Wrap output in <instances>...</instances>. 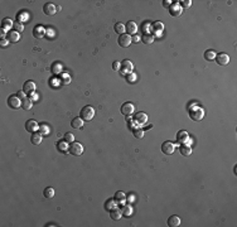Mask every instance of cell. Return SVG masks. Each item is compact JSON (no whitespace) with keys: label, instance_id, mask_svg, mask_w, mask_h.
<instances>
[{"label":"cell","instance_id":"cell-16","mask_svg":"<svg viewBox=\"0 0 237 227\" xmlns=\"http://www.w3.org/2000/svg\"><path fill=\"white\" fill-rule=\"evenodd\" d=\"M42 139H43V135L41 134V132H33L32 134V136H30V143L33 144V145H38V144H41L42 143Z\"/></svg>","mask_w":237,"mask_h":227},{"label":"cell","instance_id":"cell-14","mask_svg":"<svg viewBox=\"0 0 237 227\" xmlns=\"http://www.w3.org/2000/svg\"><path fill=\"white\" fill-rule=\"evenodd\" d=\"M25 129L29 132H35V131L39 130V125H38V122L35 121V120H28L25 122Z\"/></svg>","mask_w":237,"mask_h":227},{"label":"cell","instance_id":"cell-34","mask_svg":"<svg viewBox=\"0 0 237 227\" xmlns=\"http://www.w3.org/2000/svg\"><path fill=\"white\" fill-rule=\"evenodd\" d=\"M49 126L48 125H46V124H42V125H39V132L42 135H49Z\"/></svg>","mask_w":237,"mask_h":227},{"label":"cell","instance_id":"cell-18","mask_svg":"<svg viewBox=\"0 0 237 227\" xmlns=\"http://www.w3.org/2000/svg\"><path fill=\"white\" fill-rule=\"evenodd\" d=\"M50 72L56 76H59L62 73V65L59 62H53L50 66Z\"/></svg>","mask_w":237,"mask_h":227},{"label":"cell","instance_id":"cell-17","mask_svg":"<svg viewBox=\"0 0 237 227\" xmlns=\"http://www.w3.org/2000/svg\"><path fill=\"white\" fill-rule=\"evenodd\" d=\"M33 35L35 38H38V39H41V38H43L46 35V29L42 25H37V27L34 28V30H33Z\"/></svg>","mask_w":237,"mask_h":227},{"label":"cell","instance_id":"cell-10","mask_svg":"<svg viewBox=\"0 0 237 227\" xmlns=\"http://www.w3.org/2000/svg\"><path fill=\"white\" fill-rule=\"evenodd\" d=\"M177 140H178V143H180V144H187V145H189L188 143H191V140H189V134H188L187 131H184V130H182V131L178 132Z\"/></svg>","mask_w":237,"mask_h":227},{"label":"cell","instance_id":"cell-48","mask_svg":"<svg viewBox=\"0 0 237 227\" xmlns=\"http://www.w3.org/2000/svg\"><path fill=\"white\" fill-rule=\"evenodd\" d=\"M30 99H32V101H35V100H37V99H38V95H35V93H33V95H32V97H30Z\"/></svg>","mask_w":237,"mask_h":227},{"label":"cell","instance_id":"cell-27","mask_svg":"<svg viewBox=\"0 0 237 227\" xmlns=\"http://www.w3.org/2000/svg\"><path fill=\"white\" fill-rule=\"evenodd\" d=\"M71 126L73 129H81L83 126V120L81 118H75L71 122Z\"/></svg>","mask_w":237,"mask_h":227},{"label":"cell","instance_id":"cell-35","mask_svg":"<svg viewBox=\"0 0 237 227\" xmlns=\"http://www.w3.org/2000/svg\"><path fill=\"white\" fill-rule=\"evenodd\" d=\"M116 204H117V202H116L115 199H110V201L106 202V206H105V207H106V210H110V211H111V210H114V208L117 207Z\"/></svg>","mask_w":237,"mask_h":227},{"label":"cell","instance_id":"cell-39","mask_svg":"<svg viewBox=\"0 0 237 227\" xmlns=\"http://www.w3.org/2000/svg\"><path fill=\"white\" fill-rule=\"evenodd\" d=\"M64 140L68 141L69 144L73 143V141H75V135L72 134V132H66V134H64Z\"/></svg>","mask_w":237,"mask_h":227},{"label":"cell","instance_id":"cell-8","mask_svg":"<svg viewBox=\"0 0 237 227\" xmlns=\"http://www.w3.org/2000/svg\"><path fill=\"white\" fill-rule=\"evenodd\" d=\"M131 42H133V39L130 38V35L129 34H121L120 37H119V44L122 47V48H127L130 44H131Z\"/></svg>","mask_w":237,"mask_h":227},{"label":"cell","instance_id":"cell-46","mask_svg":"<svg viewBox=\"0 0 237 227\" xmlns=\"http://www.w3.org/2000/svg\"><path fill=\"white\" fill-rule=\"evenodd\" d=\"M27 18H28L27 14H22V15H19V22H20V20H25Z\"/></svg>","mask_w":237,"mask_h":227},{"label":"cell","instance_id":"cell-32","mask_svg":"<svg viewBox=\"0 0 237 227\" xmlns=\"http://www.w3.org/2000/svg\"><path fill=\"white\" fill-rule=\"evenodd\" d=\"M121 212H122V215H124V216H126V217H129V216H131V213H133V208H131L130 206H127V204H125V206L122 207V210H121Z\"/></svg>","mask_w":237,"mask_h":227},{"label":"cell","instance_id":"cell-20","mask_svg":"<svg viewBox=\"0 0 237 227\" xmlns=\"http://www.w3.org/2000/svg\"><path fill=\"white\" fill-rule=\"evenodd\" d=\"M68 141H66L64 139L63 140H59L58 143H57V149L61 151V153H66V151H68V149H69V146H68Z\"/></svg>","mask_w":237,"mask_h":227},{"label":"cell","instance_id":"cell-33","mask_svg":"<svg viewBox=\"0 0 237 227\" xmlns=\"http://www.w3.org/2000/svg\"><path fill=\"white\" fill-rule=\"evenodd\" d=\"M43 194H44L46 198H52V197L54 196V189H53L52 187H47V188L44 189Z\"/></svg>","mask_w":237,"mask_h":227},{"label":"cell","instance_id":"cell-36","mask_svg":"<svg viewBox=\"0 0 237 227\" xmlns=\"http://www.w3.org/2000/svg\"><path fill=\"white\" fill-rule=\"evenodd\" d=\"M59 77H61V82L63 83V85H68L69 82H71V77H69V76L67 74V73H61L59 74Z\"/></svg>","mask_w":237,"mask_h":227},{"label":"cell","instance_id":"cell-43","mask_svg":"<svg viewBox=\"0 0 237 227\" xmlns=\"http://www.w3.org/2000/svg\"><path fill=\"white\" fill-rule=\"evenodd\" d=\"M16 96H18V97H19L20 100H24V99L27 97V93H25L24 91H19V92H18V93H16Z\"/></svg>","mask_w":237,"mask_h":227},{"label":"cell","instance_id":"cell-37","mask_svg":"<svg viewBox=\"0 0 237 227\" xmlns=\"http://www.w3.org/2000/svg\"><path fill=\"white\" fill-rule=\"evenodd\" d=\"M114 29H115L116 33H120V35L125 33V25H124L122 23H116L115 27H114Z\"/></svg>","mask_w":237,"mask_h":227},{"label":"cell","instance_id":"cell-2","mask_svg":"<svg viewBox=\"0 0 237 227\" xmlns=\"http://www.w3.org/2000/svg\"><path fill=\"white\" fill-rule=\"evenodd\" d=\"M7 104H8V106L10 107V109H13V110H18L20 106H22V100L16 96V95H11V96H9L8 97V100H7Z\"/></svg>","mask_w":237,"mask_h":227},{"label":"cell","instance_id":"cell-13","mask_svg":"<svg viewBox=\"0 0 237 227\" xmlns=\"http://www.w3.org/2000/svg\"><path fill=\"white\" fill-rule=\"evenodd\" d=\"M7 39L9 41V43H16L20 39V33L16 30H10L7 33Z\"/></svg>","mask_w":237,"mask_h":227},{"label":"cell","instance_id":"cell-30","mask_svg":"<svg viewBox=\"0 0 237 227\" xmlns=\"http://www.w3.org/2000/svg\"><path fill=\"white\" fill-rule=\"evenodd\" d=\"M32 106H33V101H32V99L25 97L24 100H22V107H23L24 110H30Z\"/></svg>","mask_w":237,"mask_h":227},{"label":"cell","instance_id":"cell-23","mask_svg":"<svg viewBox=\"0 0 237 227\" xmlns=\"http://www.w3.org/2000/svg\"><path fill=\"white\" fill-rule=\"evenodd\" d=\"M168 225H169L170 227H178V226L180 225V218H179L178 216L173 215V216H170V217L168 218Z\"/></svg>","mask_w":237,"mask_h":227},{"label":"cell","instance_id":"cell-25","mask_svg":"<svg viewBox=\"0 0 237 227\" xmlns=\"http://www.w3.org/2000/svg\"><path fill=\"white\" fill-rule=\"evenodd\" d=\"M154 41V35L149 34V33H144L143 37H141V42L145 43V44H151Z\"/></svg>","mask_w":237,"mask_h":227},{"label":"cell","instance_id":"cell-11","mask_svg":"<svg viewBox=\"0 0 237 227\" xmlns=\"http://www.w3.org/2000/svg\"><path fill=\"white\" fill-rule=\"evenodd\" d=\"M23 91L27 93V96H32L35 91V83L33 81H27L23 85Z\"/></svg>","mask_w":237,"mask_h":227},{"label":"cell","instance_id":"cell-19","mask_svg":"<svg viewBox=\"0 0 237 227\" xmlns=\"http://www.w3.org/2000/svg\"><path fill=\"white\" fill-rule=\"evenodd\" d=\"M43 11L47 15H54V14H56V7H54L52 3H47L43 7Z\"/></svg>","mask_w":237,"mask_h":227},{"label":"cell","instance_id":"cell-6","mask_svg":"<svg viewBox=\"0 0 237 227\" xmlns=\"http://www.w3.org/2000/svg\"><path fill=\"white\" fill-rule=\"evenodd\" d=\"M174 149H175V145L172 143V141H164L161 144V151L165 155H170L174 153Z\"/></svg>","mask_w":237,"mask_h":227},{"label":"cell","instance_id":"cell-22","mask_svg":"<svg viewBox=\"0 0 237 227\" xmlns=\"http://www.w3.org/2000/svg\"><path fill=\"white\" fill-rule=\"evenodd\" d=\"M163 29H164V25H163L161 22H154V23H153V32L155 33L156 37H159V35L161 34Z\"/></svg>","mask_w":237,"mask_h":227},{"label":"cell","instance_id":"cell-29","mask_svg":"<svg viewBox=\"0 0 237 227\" xmlns=\"http://www.w3.org/2000/svg\"><path fill=\"white\" fill-rule=\"evenodd\" d=\"M115 201H116L117 203H120V204H124V203L126 202V196H125V193H124V192H116V194H115Z\"/></svg>","mask_w":237,"mask_h":227},{"label":"cell","instance_id":"cell-7","mask_svg":"<svg viewBox=\"0 0 237 227\" xmlns=\"http://www.w3.org/2000/svg\"><path fill=\"white\" fill-rule=\"evenodd\" d=\"M134 105L131 102H125L122 104L121 106V114H124L125 116H131L133 114H134Z\"/></svg>","mask_w":237,"mask_h":227},{"label":"cell","instance_id":"cell-41","mask_svg":"<svg viewBox=\"0 0 237 227\" xmlns=\"http://www.w3.org/2000/svg\"><path fill=\"white\" fill-rule=\"evenodd\" d=\"M126 80L129 81V82H135V80H136V74L133 73V72L127 73V74H126Z\"/></svg>","mask_w":237,"mask_h":227},{"label":"cell","instance_id":"cell-44","mask_svg":"<svg viewBox=\"0 0 237 227\" xmlns=\"http://www.w3.org/2000/svg\"><path fill=\"white\" fill-rule=\"evenodd\" d=\"M163 7L169 9L172 7V2H170V0H164V2H163Z\"/></svg>","mask_w":237,"mask_h":227},{"label":"cell","instance_id":"cell-24","mask_svg":"<svg viewBox=\"0 0 237 227\" xmlns=\"http://www.w3.org/2000/svg\"><path fill=\"white\" fill-rule=\"evenodd\" d=\"M13 25H14V22L11 20L10 18L3 19V22H2V29H4L5 32H8V29H10Z\"/></svg>","mask_w":237,"mask_h":227},{"label":"cell","instance_id":"cell-12","mask_svg":"<svg viewBox=\"0 0 237 227\" xmlns=\"http://www.w3.org/2000/svg\"><path fill=\"white\" fill-rule=\"evenodd\" d=\"M216 61L218 65L221 66H226L230 63V56L226 53H220V54H216Z\"/></svg>","mask_w":237,"mask_h":227},{"label":"cell","instance_id":"cell-15","mask_svg":"<svg viewBox=\"0 0 237 227\" xmlns=\"http://www.w3.org/2000/svg\"><path fill=\"white\" fill-rule=\"evenodd\" d=\"M125 30L129 33V35L136 34V32H138V24H136L135 22H129V23L125 25Z\"/></svg>","mask_w":237,"mask_h":227},{"label":"cell","instance_id":"cell-4","mask_svg":"<svg viewBox=\"0 0 237 227\" xmlns=\"http://www.w3.org/2000/svg\"><path fill=\"white\" fill-rule=\"evenodd\" d=\"M68 151H69V154H72V155H81L82 153H83V146H82V144H80V143H71V145H69V149H68Z\"/></svg>","mask_w":237,"mask_h":227},{"label":"cell","instance_id":"cell-45","mask_svg":"<svg viewBox=\"0 0 237 227\" xmlns=\"http://www.w3.org/2000/svg\"><path fill=\"white\" fill-rule=\"evenodd\" d=\"M192 5V2L191 0H186V2H182V7H184V8H189Z\"/></svg>","mask_w":237,"mask_h":227},{"label":"cell","instance_id":"cell-26","mask_svg":"<svg viewBox=\"0 0 237 227\" xmlns=\"http://www.w3.org/2000/svg\"><path fill=\"white\" fill-rule=\"evenodd\" d=\"M180 153L183 154L184 157H189L192 154V149H191V145H187V144H183L180 145Z\"/></svg>","mask_w":237,"mask_h":227},{"label":"cell","instance_id":"cell-42","mask_svg":"<svg viewBox=\"0 0 237 227\" xmlns=\"http://www.w3.org/2000/svg\"><path fill=\"white\" fill-rule=\"evenodd\" d=\"M112 68H114V71H119V69H121V62L115 61V62L112 63Z\"/></svg>","mask_w":237,"mask_h":227},{"label":"cell","instance_id":"cell-9","mask_svg":"<svg viewBox=\"0 0 237 227\" xmlns=\"http://www.w3.org/2000/svg\"><path fill=\"white\" fill-rule=\"evenodd\" d=\"M133 69H134V65H133L131 61L125 60V61L121 62V72H122V74L130 73V72H133Z\"/></svg>","mask_w":237,"mask_h":227},{"label":"cell","instance_id":"cell-5","mask_svg":"<svg viewBox=\"0 0 237 227\" xmlns=\"http://www.w3.org/2000/svg\"><path fill=\"white\" fill-rule=\"evenodd\" d=\"M147 121H148V115L145 112H138L134 115V124H136V126L147 124Z\"/></svg>","mask_w":237,"mask_h":227},{"label":"cell","instance_id":"cell-40","mask_svg":"<svg viewBox=\"0 0 237 227\" xmlns=\"http://www.w3.org/2000/svg\"><path fill=\"white\" fill-rule=\"evenodd\" d=\"M134 136L138 139H141L144 136V131L141 129H134Z\"/></svg>","mask_w":237,"mask_h":227},{"label":"cell","instance_id":"cell-38","mask_svg":"<svg viewBox=\"0 0 237 227\" xmlns=\"http://www.w3.org/2000/svg\"><path fill=\"white\" fill-rule=\"evenodd\" d=\"M13 28H14V30L19 32V33H22V32L24 30V25H23V23H22V22H16V23H14Z\"/></svg>","mask_w":237,"mask_h":227},{"label":"cell","instance_id":"cell-21","mask_svg":"<svg viewBox=\"0 0 237 227\" xmlns=\"http://www.w3.org/2000/svg\"><path fill=\"white\" fill-rule=\"evenodd\" d=\"M169 11L173 16H179L182 14V7L179 4H172V7L169 8Z\"/></svg>","mask_w":237,"mask_h":227},{"label":"cell","instance_id":"cell-1","mask_svg":"<svg viewBox=\"0 0 237 227\" xmlns=\"http://www.w3.org/2000/svg\"><path fill=\"white\" fill-rule=\"evenodd\" d=\"M94 116H95V110H94L92 106H88V105H87V106L82 107V110H81V119H82V120L90 121Z\"/></svg>","mask_w":237,"mask_h":227},{"label":"cell","instance_id":"cell-28","mask_svg":"<svg viewBox=\"0 0 237 227\" xmlns=\"http://www.w3.org/2000/svg\"><path fill=\"white\" fill-rule=\"evenodd\" d=\"M110 212H111V215H110V216H111V218H112V220H115V221L120 220V218H121V216H122V212L119 210L117 207H116V208H114V210H111Z\"/></svg>","mask_w":237,"mask_h":227},{"label":"cell","instance_id":"cell-31","mask_svg":"<svg viewBox=\"0 0 237 227\" xmlns=\"http://www.w3.org/2000/svg\"><path fill=\"white\" fill-rule=\"evenodd\" d=\"M204 58H206L207 61H212V60H214V58H216V52H214L213 49H208V51H206V52H204Z\"/></svg>","mask_w":237,"mask_h":227},{"label":"cell","instance_id":"cell-47","mask_svg":"<svg viewBox=\"0 0 237 227\" xmlns=\"http://www.w3.org/2000/svg\"><path fill=\"white\" fill-rule=\"evenodd\" d=\"M8 42H9L8 39H2V43H0V44H2V47H5L8 44Z\"/></svg>","mask_w":237,"mask_h":227},{"label":"cell","instance_id":"cell-3","mask_svg":"<svg viewBox=\"0 0 237 227\" xmlns=\"http://www.w3.org/2000/svg\"><path fill=\"white\" fill-rule=\"evenodd\" d=\"M189 116H191L192 120H194V121H199V120H202V119H203V116H204V111H203V109H200V107H193V109H191Z\"/></svg>","mask_w":237,"mask_h":227}]
</instances>
